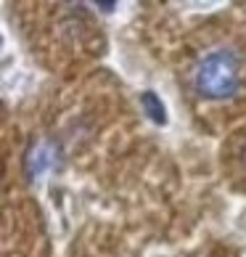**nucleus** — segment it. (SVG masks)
Here are the masks:
<instances>
[{"mask_svg":"<svg viewBox=\"0 0 246 257\" xmlns=\"http://www.w3.org/2000/svg\"><path fill=\"white\" fill-rule=\"evenodd\" d=\"M193 85L201 98L225 101L233 98L241 85V59L230 48H214L196 64Z\"/></svg>","mask_w":246,"mask_h":257,"instance_id":"1","label":"nucleus"},{"mask_svg":"<svg viewBox=\"0 0 246 257\" xmlns=\"http://www.w3.org/2000/svg\"><path fill=\"white\" fill-rule=\"evenodd\" d=\"M59 165V144L51 138H37L30 144L24 154V173L30 180L35 178H43L45 173H51V170Z\"/></svg>","mask_w":246,"mask_h":257,"instance_id":"2","label":"nucleus"},{"mask_svg":"<svg viewBox=\"0 0 246 257\" xmlns=\"http://www.w3.org/2000/svg\"><path fill=\"white\" fill-rule=\"evenodd\" d=\"M243 165H246V149H243Z\"/></svg>","mask_w":246,"mask_h":257,"instance_id":"4","label":"nucleus"},{"mask_svg":"<svg viewBox=\"0 0 246 257\" xmlns=\"http://www.w3.org/2000/svg\"><path fill=\"white\" fill-rule=\"evenodd\" d=\"M140 106H143V111L148 114V119H154L156 125H164L167 122V109H164L162 98H159L154 90L140 93Z\"/></svg>","mask_w":246,"mask_h":257,"instance_id":"3","label":"nucleus"}]
</instances>
